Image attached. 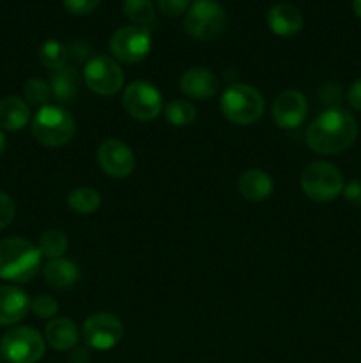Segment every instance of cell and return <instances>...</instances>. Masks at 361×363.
Returning a JSON list of instances; mask_svg holds the SVG:
<instances>
[{
    "label": "cell",
    "mask_w": 361,
    "mask_h": 363,
    "mask_svg": "<svg viewBox=\"0 0 361 363\" xmlns=\"http://www.w3.org/2000/svg\"><path fill=\"white\" fill-rule=\"evenodd\" d=\"M357 138V123L343 108L324 110L306 130V145L319 155H338L347 151Z\"/></svg>",
    "instance_id": "6da1fadb"
},
{
    "label": "cell",
    "mask_w": 361,
    "mask_h": 363,
    "mask_svg": "<svg viewBox=\"0 0 361 363\" xmlns=\"http://www.w3.org/2000/svg\"><path fill=\"white\" fill-rule=\"evenodd\" d=\"M41 268L38 247L20 236L0 241V279L14 284H25Z\"/></svg>",
    "instance_id": "7a4b0ae2"
},
{
    "label": "cell",
    "mask_w": 361,
    "mask_h": 363,
    "mask_svg": "<svg viewBox=\"0 0 361 363\" xmlns=\"http://www.w3.org/2000/svg\"><path fill=\"white\" fill-rule=\"evenodd\" d=\"M219 108L227 121L237 126L257 123L264 113V98L255 87L246 84H230L219 98Z\"/></svg>",
    "instance_id": "3957f363"
},
{
    "label": "cell",
    "mask_w": 361,
    "mask_h": 363,
    "mask_svg": "<svg viewBox=\"0 0 361 363\" xmlns=\"http://www.w3.org/2000/svg\"><path fill=\"white\" fill-rule=\"evenodd\" d=\"M76 124L73 116L59 105H46L32 119V135L48 147H60L73 138Z\"/></svg>",
    "instance_id": "277c9868"
},
{
    "label": "cell",
    "mask_w": 361,
    "mask_h": 363,
    "mask_svg": "<svg viewBox=\"0 0 361 363\" xmlns=\"http://www.w3.org/2000/svg\"><path fill=\"white\" fill-rule=\"evenodd\" d=\"M301 190L310 201L326 204L343 191V176L333 163L311 162L301 174Z\"/></svg>",
    "instance_id": "5b68a950"
},
{
    "label": "cell",
    "mask_w": 361,
    "mask_h": 363,
    "mask_svg": "<svg viewBox=\"0 0 361 363\" xmlns=\"http://www.w3.org/2000/svg\"><path fill=\"white\" fill-rule=\"evenodd\" d=\"M227 27V11L218 0H193L184 16V28L198 41L218 38Z\"/></svg>",
    "instance_id": "8992f818"
},
{
    "label": "cell",
    "mask_w": 361,
    "mask_h": 363,
    "mask_svg": "<svg viewBox=\"0 0 361 363\" xmlns=\"http://www.w3.org/2000/svg\"><path fill=\"white\" fill-rule=\"evenodd\" d=\"M46 350L45 339L30 326H14L0 340V354L9 363H35Z\"/></svg>",
    "instance_id": "52a82bcc"
},
{
    "label": "cell",
    "mask_w": 361,
    "mask_h": 363,
    "mask_svg": "<svg viewBox=\"0 0 361 363\" xmlns=\"http://www.w3.org/2000/svg\"><path fill=\"white\" fill-rule=\"evenodd\" d=\"M84 82L94 94L113 96L122 89L124 71L113 57L96 55L85 62Z\"/></svg>",
    "instance_id": "ba28073f"
},
{
    "label": "cell",
    "mask_w": 361,
    "mask_h": 363,
    "mask_svg": "<svg viewBox=\"0 0 361 363\" xmlns=\"http://www.w3.org/2000/svg\"><path fill=\"white\" fill-rule=\"evenodd\" d=\"M152 46L151 34L145 27L126 25L117 28L110 38V52L113 59L124 64L142 62L149 55Z\"/></svg>",
    "instance_id": "9c48e42d"
},
{
    "label": "cell",
    "mask_w": 361,
    "mask_h": 363,
    "mask_svg": "<svg viewBox=\"0 0 361 363\" xmlns=\"http://www.w3.org/2000/svg\"><path fill=\"white\" fill-rule=\"evenodd\" d=\"M122 106L133 119L147 123L163 112V99L151 82L137 80L124 89Z\"/></svg>",
    "instance_id": "30bf717a"
},
{
    "label": "cell",
    "mask_w": 361,
    "mask_h": 363,
    "mask_svg": "<svg viewBox=\"0 0 361 363\" xmlns=\"http://www.w3.org/2000/svg\"><path fill=\"white\" fill-rule=\"evenodd\" d=\"M85 344L96 351H108L115 347L124 337V325L110 312H98L87 318L81 328Z\"/></svg>",
    "instance_id": "8fae6325"
},
{
    "label": "cell",
    "mask_w": 361,
    "mask_h": 363,
    "mask_svg": "<svg viewBox=\"0 0 361 363\" xmlns=\"http://www.w3.org/2000/svg\"><path fill=\"white\" fill-rule=\"evenodd\" d=\"M98 163L103 172L115 179L127 177L134 170V155L119 138H106L98 147Z\"/></svg>",
    "instance_id": "7c38bea8"
},
{
    "label": "cell",
    "mask_w": 361,
    "mask_h": 363,
    "mask_svg": "<svg viewBox=\"0 0 361 363\" xmlns=\"http://www.w3.org/2000/svg\"><path fill=\"white\" fill-rule=\"evenodd\" d=\"M308 116V101L303 92L283 91L273 103V121L282 130H296Z\"/></svg>",
    "instance_id": "4fadbf2b"
},
{
    "label": "cell",
    "mask_w": 361,
    "mask_h": 363,
    "mask_svg": "<svg viewBox=\"0 0 361 363\" xmlns=\"http://www.w3.org/2000/svg\"><path fill=\"white\" fill-rule=\"evenodd\" d=\"M180 92L197 101H205L218 94L219 78L207 67H191L180 77Z\"/></svg>",
    "instance_id": "5bb4252c"
},
{
    "label": "cell",
    "mask_w": 361,
    "mask_h": 363,
    "mask_svg": "<svg viewBox=\"0 0 361 363\" xmlns=\"http://www.w3.org/2000/svg\"><path fill=\"white\" fill-rule=\"evenodd\" d=\"M30 311V298L18 286H0V326L20 323Z\"/></svg>",
    "instance_id": "9a60e30c"
},
{
    "label": "cell",
    "mask_w": 361,
    "mask_h": 363,
    "mask_svg": "<svg viewBox=\"0 0 361 363\" xmlns=\"http://www.w3.org/2000/svg\"><path fill=\"white\" fill-rule=\"evenodd\" d=\"M268 25L273 34L280 38H290L303 28V14L294 4H275L268 13Z\"/></svg>",
    "instance_id": "2e32d148"
},
{
    "label": "cell",
    "mask_w": 361,
    "mask_h": 363,
    "mask_svg": "<svg viewBox=\"0 0 361 363\" xmlns=\"http://www.w3.org/2000/svg\"><path fill=\"white\" fill-rule=\"evenodd\" d=\"M45 339L53 350L69 351L80 340V330L76 323L67 318H55L46 325Z\"/></svg>",
    "instance_id": "e0dca14e"
},
{
    "label": "cell",
    "mask_w": 361,
    "mask_h": 363,
    "mask_svg": "<svg viewBox=\"0 0 361 363\" xmlns=\"http://www.w3.org/2000/svg\"><path fill=\"white\" fill-rule=\"evenodd\" d=\"M239 194L250 202H262L271 197L273 194V179L269 174H265L260 169H248L241 174Z\"/></svg>",
    "instance_id": "ac0fdd59"
},
{
    "label": "cell",
    "mask_w": 361,
    "mask_h": 363,
    "mask_svg": "<svg viewBox=\"0 0 361 363\" xmlns=\"http://www.w3.org/2000/svg\"><path fill=\"white\" fill-rule=\"evenodd\" d=\"M42 275L53 289H69L80 279V268L71 259H50L42 269Z\"/></svg>",
    "instance_id": "d6986e66"
},
{
    "label": "cell",
    "mask_w": 361,
    "mask_h": 363,
    "mask_svg": "<svg viewBox=\"0 0 361 363\" xmlns=\"http://www.w3.org/2000/svg\"><path fill=\"white\" fill-rule=\"evenodd\" d=\"M30 121V106L18 96L0 99V130L20 131Z\"/></svg>",
    "instance_id": "ffe728a7"
},
{
    "label": "cell",
    "mask_w": 361,
    "mask_h": 363,
    "mask_svg": "<svg viewBox=\"0 0 361 363\" xmlns=\"http://www.w3.org/2000/svg\"><path fill=\"white\" fill-rule=\"evenodd\" d=\"M48 84L52 89V98L57 103L60 105L73 103L78 96V71L71 66L52 71Z\"/></svg>",
    "instance_id": "44dd1931"
},
{
    "label": "cell",
    "mask_w": 361,
    "mask_h": 363,
    "mask_svg": "<svg viewBox=\"0 0 361 363\" xmlns=\"http://www.w3.org/2000/svg\"><path fill=\"white\" fill-rule=\"evenodd\" d=\"M67 206L78 215H92L101 208V194L88 186L76 188L67 195Z\"/></svg>",
    "instance_id": "7402d4cb"
},
{
    "label": "cell",
    "mask_w": 361,
    "mask_h": 363,
    "mask_svg": "<svg viewBox=\"0 0 361 363\" xmlns=\"http://www.w3.org/2000/svg\"><path fill=\"white\" fill-rule=\"evenodd\" d=\"M163 113L165 119L176 128L191 126L197 119V108L186 99H172L166 103V106H163Z\"/></svg>",
    "instance_id": "603a6c76"
},
{
    "label": "cell",
    "mask_w": 361,
    "mask_h": 363,
    "mask_svg": "<svg viewBox=\"0 0 361 363\" xmlns=\"http://www.w3.org/2000/svg\"><path fill=\"white\" fill-rule=\"evenodd\" d=\"M67 247H69V241L67 236L59 229H50L46 233H42V236L39 238L38 250L41 254V257L48 259H59L66 254Z\"/></svg>",
    "instance_id": "cb8c5ba5"
},
{
    "label": "cell",
    "mask_w": 361,
    "mask_h": 363,
    "mask_svg": "<svg viewBox=\"0 0 361 363\" xmlns=\"http://www.w3.org/2000/svg\"><path fill=\"white\" fill-rule=\"evenodd\" d=\"M39 59H41L42 66L50 67L52 71L60 69V67L69 66V52H67V45L57 41V39H50L39 50Z\"/></svg>",
    "instance_id": "d4e9b609"
},
{
    "label": "cell",
    "mask_w": 361,
    "mask_h": 363,
    "mask_svg": "<svg viewBox=\"0 0 361 363\" xmlns=\"http://www.w3.org/2000/svg\"><path fill=\"white\" fill-rule=\"evenodd\" d=\"M122 13L138 27L147 28L156 20V11L151 0H122Z\"/></svg>",
    "instance_id": "484cf974"
},
{
    "label": "cell",
    "mask_w": 361,
    "mask_h": 363,
    "mask_svg": "<svg viewBox=\"0 0 361 363\" xmlns=\"http://www.w3.org/2000/svg\"><path fill=\"white\" fill-rule=\"evenodd\" d=\"M23 96L28 105L42 108V106L48 105L50 98H52V89H50L48 82L41 80V78H30L23 85Z\"/></svg>",
    "instance_id": "4316f807"
},
{
    "label": "cell",
    "mask_w": 361,
    "mask_h": 363,
    "mask_svg": "<svg viewBox=\"0 0 361 363\" xmlns=\"http://www.w3.org/2000/svg\"><path fill=\"white\" fill-rule=\"evenodd\" d=\"M30 311L39 319H52L59 312V303L48 294H41L30 301Z\"/></svg>",
    "instance_id": "83f0119b"
},
{
    "label": "cell",
    "mask_w": 361,
    "mask_h": 363,
    "mask_svg": "<svg viewBox=\"0 0 361 363\" xmlns=\"http://www.w3.org/2000/svg\"><path fill=\"white\" fill-rule=\"evenodd\" d=\"M191 6V0H158V7L165 16L177 18L186 13Z\"/></svg>",
    "instance_id": "f1b7e54d"
},
{
    "label": "cell",
    "mask_w": 361,
    "mask_h": 363,
    "mask_svg": "<svg viewBox=\"0 0 361 363\" xmlns=\"http://www.w3.org/2000/svg\"><path fill=\"white\" fill-rule=\"evenodd\" d=\"M99 2L101 0H62L67 13L76 14V16H84V14L92 13L99 6Z\"/></svg>",
    "instance_id": "f546056e"
},
{
    "label": "cell",
    "mask_w": 361,
    "mask_h": 363,
    "mask_svg": "<svg viewBox=\"0 0 361 363\" xmlns=\"http://www.w3.org/2000/svg\"><path fill=\"white\" fill-rule=\"evenodd\" d=\"M14 213H16L14 201L7 194L0 191V230H4L11 222H13Z\"/></svg>",
    "instance_id": "4dcf8cb0"
},
{
    "label": "cell",
    "mask_w": 361,
    "mask_h": 363,
    "mask_svg": "<svg viewBox=\"0 0 361 363\" xmlns=\"http://www.w3.org/2000/svg\"><path fill=\"white\" fill-rule=\"evenodd\" d=\"M343 197L349 204L361 206V179H353L343 186Z\"/></svg>",
    "instance_id": "1f68e13d"
},
{
    "label": "cell",
    "mask_w": 361,
    "mask_h": 363,
    "mask_svg": "<svg viewBox=\"0 0 361 363\" xmlns=\"http://www.w3.org/2000/svg\"><path fill=\"white\" fill-rule=\"evenodd\" d=\"M347 101H349V105L354 110L361 112V78L353 82V85L349 87V91H347Z\"/></svg>",
    "instance_id": "d6a6232c"
},
{
    "label": "cell",
    "mask_w": 361,
    "mask_h": 363,
    "mask_svg": "<svg viewBox=\"0 0 361 363\" xmlns=\"http://www.w3.org/2000/svg\"><path fill=\"white\" fill-rule=\"evenodd\" d=\"M353 9H354V14L361 20V0H353Z\"/></svg>",
    "instance_id": "836d02e7"
},
{
    "label": "cell",
    "mask_w": 361,
    "mask_h": 363,
    "mask_svg": "<svg viewBox=\"0 0 361 363\" xmlns=\"http://www.w3.org/2000/svg\"><path fill=\"white\" fill-rule=\"evenodd\" d=\"M6 135L2 133V130H0V156L4 155V151H6Z\"/></svg>",
    "instance_id": "e575fe53"
}]
</instances>
